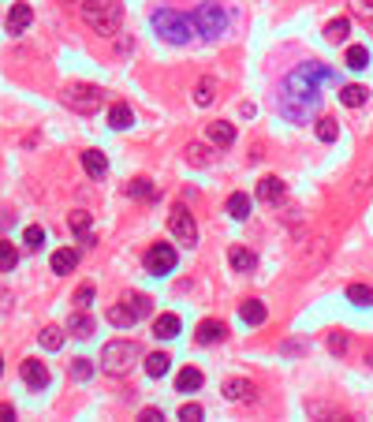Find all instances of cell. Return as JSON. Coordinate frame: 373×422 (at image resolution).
Segmentation results:
<instances>
[{
    "label": "cell",
    "mask_w": 373,
    "mask_h": 422,
    "mask_svg": "<svg viewBox=\"0 0 373 422\" xmlns=\"http://www.w3.org/2000/svg\"><path fill=\"white\" fill-rule=\"evenodd\" d=\"M332 83V68L317 60H302L295 71H287L280 83V112L291 124H306L321 105V86Z\"/></svg>",
    "instance_id": "obj_1"
},
{
    "label": "cell",
    "mask_w": 373,
    "mask_h": 422,
    "mask_svg": "<svg viewBox=\"0 0 373 422\" xmlns=\"http://www.w3.org/2000/svg\"><path fill=\"white\" fill-rule=\"evenodd\" d=\"M83 19H86V26L93 30V34L112 38L120 30V23H123V4L120 0H86Z\"/></svg>",
    "instance_id": "obj_2"
},
{
    "label": "cell",
    "mask_w": 373,
    "mask_h": 422,
    "mask_svg": "<svg viewBox=\"0 0 373 422\" xmlns=\"http://www.w3.org/2000/svg\"><path fill=\"white\" fill-rule=\"evenodd\" d=\"M135 359H138L135 340H108L105 351H101V370L108 378H123V374H131Z\"/></svg>",
    "instance_id": "obj_3"
},
{
    "label": "cell",
    "mask_w": 373,
    "mask_h": 422,
    "mask_svg": "<svg viewBox=\"0 0 373 422\" xmlns=\"http://www.w3.org/2000/svg\"><path fill=\"white\" fill-rule=\"evenodd\" d=\"M190 26L198 30V38L217 41L224 30H228V11H224L217 0H205V4H198V8L190 11Z\"/></svg>",
    "instance_id": "obj_4"
},
{
    "label": "cell",
    "mask_w": 373,
    "mask_h": 422,
    "mask_svg": "<svg viewBox=\"0 0 373 422\" xmlns=\"http://www.w3.org/2000/svg\"><path fill=\"white\" fill-rule=\"evenodd\" d=\"M153 30L165 41H172V45H187L190 41V15H180V11H172V8H157L153 11Z\"/></svg>",
    "instance_id": "obj_5"
},
{
    "label": "cell",
    "mask_w": 373,
    "mask_h": 422,
    "mask_svg": "<svg viewBox=\"0 0 373 422\" xmlns=\"http://www.w3.org/2000/svg\"><path fill=\"white\" fill-rule=\"evenodd\" d=\"M60 101L68 109H75L78 116H93V112L105 105V90L101 86H86V83H71V86L60 90Z\"/></svg>",
    "instance_id": "obj_6"
},
{
    "label": "cell",
    "mask_w": 373,
    "mask_h": 422,
    "mask_svg": "<svg viewBox=\"0 0 373 422\" xmlns=\"http://www.w3.org/2000/svg\"><path fill=\"white\" fill-rule=\"evenodd\" d=\"M168 228H172V236L180 239L183 247H194V243H198V224H194L190 209H183V206H175V209H172V217H168Z\"/></svg>",
    "instance_id": "obj_7"
},
{
    "label": "cell",
    "mask_w": 373,
    "mask_h": 422,
    "mask_svg": "<svg viewBox=\"0 0 373 422\" xmlns=\"http://www.w3.org/2000/svg\"><path fill=\"white\" fill-rule=\"evenodd\" d=\"M145 269L157 273V277L172 273L175 269V247H172V243H153L150 254H145Z\"/></svg>",
    "instance_id": "obj_8"
},
{
    "label": "cell",
    "mask_w": 373,
    "mask_h": 422,
    "mask_svg": "<svg viewBox=\"0 0 373 422\" xmlns=\"http://www.w3.org/2000/svg\"><path fill=\"white\" fill-rule=\"evenodd\" d=\"M224 396H228L232 403H254L257 400V388L247 378H228V381H224Z\"/></svg>",
    "instance_id": "obj_9"
},
{
    "label": "cell",
    "mask_w": 373,
    "mask_h": 422,
    "mask_svg": "<svg viewBox=\"0 0 373 422\" xmlns=\"http://www.w3.org/2000/svg\"><path fill=\"white\" fill-rule=\"evenodd\" d=\"M30 23H34V11H30V4H15L8 11V30L11 34H26Z\"/></svg>",
    "instance_id": "obj_10"
},
{
    "label": "cell",
    "mask_w": 373,
    "mask_h": 422,
    "mask_svg": "<svg viewBox=\"0 0 373 422\" xmlns=\"http://www.w3.org/2000/svg\"><path fill=\"white\" fill-rule=\"evenodd\" d=\"M19 374H23V381H26L30 388H45V385H48V370L41 366V359H26Z\"/></svg>",
    "instance_id": "obj_11"
},
{
    "label": "cell",
    "mask_w": 373,
    "mask_h": 422,
    "mask_svg": "<svg viewBox=\"0 0 373 422\" xmlns=\"http://www.w3.org/2000/svg\"><path fill=\"white\" fill-rule=\"evenodd\" d=\"M75 266H78V251L75 247H60L53 254V273H56V277H68Z\"/></svg>",
    "instance_id": "obj_12"
},
{
    "label": "cell",
    "mask_w": 373,
    "mask_h": 422,
    "mask_svg": "<svg viewBox=\"0 0 373 422\" xmlns=\"http://www.w3.org/2000/svg\"><path fill=\"white\" fill-rule=\"evenodd\" d=\"M257 199H262V202H280L284 199V180H277V176L257 180Z\"/></svg>",
    "instance_id": "obj_13"
},
{
    "label": "cell",
    "mask_w": 373,
    "mask_h": 422,
    "mask_svg": "<svg viewBox=\"0 0 373 422\" xmlns=\"http://www.w3.org/2000/svg\"><path fill=\"white\" fill-rule=\"evenodd\" d=\"M194 336H198V344H220L228 336V329H224V321H202Z\"/></svg>",
    "instance_id": "obj_14"
},
{
    "label": "cell",
    "mask_w": 373,
    "mask_h": 422,
    "mask_svg": "<svg viewBox=\"0 0 373 422\" xmlns=\"http://www.w3.org/2000/svg\"><path fill=\"white\" fill-rule=\"evenodd\" d=\"M209 142L213 146H232L235 142V127L228 120H213L209 124Z\"/></svg>",
    "instance_id": "obj_15"
},
{
    "label": "cell",
    "mask_w": 373,
    "mask_h": 422,
    "mask_svg": "<svg viewBox=\"0 0 373 422\" xmlns=\"http://www.w3.org/2000/svg\"><path fill=\"white\" fill-rule=\"evenodd\" d=\"M108 321H112V326H120V329H127V326H135V321H138V314L131 311V303H127V299H120L108 311Z\"/></svg>",
    "instance_id": "obj_16"
},
{
    "label": "cell",
    "mask_w": 373,
    "mask_h": 422,
    "mask_svg": "<svg viewBox=\"0 0 373 422\" xmlns=\"http://www.w3.org/2000/svg\"><path fill=\"white\" fill-rule=\"evenodd\" d=\"M108 124L116 127V131H127V127L135 124V112H131V105H123V101H116L108 109Z\"/></svg>",
    "instance_id": "obj_17"
},
{
    "label": "cell",
    "mask_w": 373,
    "mask_h": 422,
    "mask_svg": "<svg viewBox=\"0 0 373 422\" xmlns=\"http://www.w3.org/2000/svg\"><path fill=\"white\" fill-rule=\"evenodd\" d=\"M228 262H232V269H239V273L257 269V258H254V251H247V247H232V251H228Z\"/></svg>",
    "instance_id": "obj_18"
},
{
    "label": "cell",
    "mask_w": 373,
    "mask_h": 422,
    "mask_svg": "<svg viewBox=\"0 0 373 422\" xmlns=\"http://www.w3.org/2000/svg\"><path fill=\"white\" fill-rule=\"evenodd\" d=\"M239 318L247 321V326H262V321H265V303L262 299H247L239 306Z\"/></svg>",
    "instance_id": "obj_19"
},
{
    "label": "cell",
    "mask_w": 373,
    "mask_h": 422,
    "mask_svg": "<svg viewBox=\"0 0 373 422\" xmlns=\"http://www.w3.org/2000/svg\"><path fill=\"white\" fill-rule=\"evenodd\" d=\"M366 97H369V90H366L362 83H347L344 90H339V101H344L347 109H359V105H366Z\"/></svg>",
    "instance_id": "obj_20"
},
{
    "label": "cell",
    "mask_w": 373,
    "mask_h": 422,
    "mask_svg": "<svg viewBox=\"0 0 373 422\" xmlns=\"http://www.w3.org/2000/svg\"><path fill=\"white\" fill-rule=\"evenodd\" d=\"M68 329H71V336L86 340V336H93V318H90V314H83V311H75V314L68 318Z\"/></svg>",
    "instance_id": "obj_21"
},
{
    "label": "cell",
    "mask_w": 373,
    "mask_h": 422,
    "mask_svg": "<svg viewBox=\"0 0 373 422\" xmlns=\"http://www.w3.org/2000/svg\"><path fill=\"white\" fill-rule=\"evenodd\" d=\"M175 388H180V393H198V388H202V370H194V366L180 370V378H175Z\"/></svg>",
    "instance_id": "obj_22"
},
{
    "label": "cell",
    "mask_w": 373,
    "mask_h": 422,
    "mask_svg": "<svg viewBox=\"0 0 373 422\" xmlns=\"http://www.w3.org/2000/svg\"><path fill=\"white\" fill-rule=\"evenodd\" d=\"M83 169H86L90 176H105V172H108V157H105L101 150H86V154H83Z\"/></svg>",
    "instance_id": "obj_23"
},
{
    "label": "cell",
    "mask_w": 373,
    "mask_h": 422,
    "mask_svg": "<svg viewBox=\"0 0 373 422\" xmlns=\"http://www.w3.org/2000/svg\"><path fill=\"white\" fill-rule=\"evenodd\" d=\"M228 213H232L235 221H247V217H250V194L235 191L232 199H228Z\"/></svg>",
    "instance_id": "obj_24"
},
{
    "label": "cell",
    "mask_w": 373,
    "mask_h": 422,
    "mask_svg": "<svg viewBox=\"0 0 373 422\" xmlns=\"http://www.w3.org/2000/svg\"><path fill=\"white\" fill-rule=\"evenodd\" d=\"M168 366H172L168 355H165V351H153L150 359H145V374H150V378H165V374H168Z\"/></svg>",
    "instance_id": "obj_25"
},
{
    "label": "cell",
    "mask_w": 373,
    "mask_h": 422,
    "mask_svg": "<svg viewBox=\"0 0 373 422\" xmlns=\"http://www.w3.org/2000/svg\"><path fill=\"white\" fill-rule=\"evenodd\" d=\"M68 224H71V232H75L78 239H86V236L93 232V221H90V213H86V209H75V213L68 217Z\"/></svg>",
    "instance_id": "obj_26"
},
{
    "label": "cell",
    "mask_w": 373,
    "mask_h": 422,
    "mask_svg": "<svg viewBox=\"0 0 373 422\" xmlns=\"http://www.w3.org/2000/svg\"><path fill=\"white\" fill-rule=\"evenodd\" d=\"M153 333H157L160 340H172L175 333H180V318H175V314H160L157 326H153Z\"/></svg>",
    "instance_id": "obj_27"
},
{
    "label": "cell",
    "mask_w": 373,
    "mask_h": 422,
    "mask_svg": "<svg viewBox=\"0 0 373 422\" xmlns=\"http://www.w3.org/2000/svg\"><path fill=\"white\" fill-rule=\"evenodd\" d=\"M347 299H351L354 306H373V288H369V284H351V288H347Z\"/></svg>",
    "instance_id": "obj_28"
},
{
    "label": "cell",
    "mask_w": 373,
    "mask_h": 422,
    "mask_svg": "<svg viewBox=\"0 0 373 422\" xmlns=\"http://www.w3.org/2000/svg\"><path fill=\"white\" fill-rule=\"evenodd\" d=\"M213 97H217V90H213V79H202L198 86H194V105H213Z\"/></svg>",
    "instance_id": "obj_29"
},
{
    "label": "cell",
    "mask_w": 373,
    "mask_h": 422,
    "mask_svg": "<svg viewBox=\"0 0 373 422\" xmlns=\"http://www.w3.org/2000/svg\"><path fill=\"white\" fill-rule=\"evenodd\" d=\"M314 131H317V139H321V142H336V135H339V124H336L332 116H321Z\"/></svg>",
    "instance_id": "obj_30"
},
{
    "label": "cell",
    "mask_w": 373,
    "mask_h": 422,
    "mask_svg": "<svg viewBox=\"0 0 373 422\" xmlns=\"http://www.w3.org/2000/svg\"><path fill=\"white\" fill-rule=\"evenodd\" d=\"M127 194H131V199H157V187L150 180H131L127 184Z\"/></svg>",
    "instance_id": "obj_31"
},
{
    "label": "cell",
    "mask_w": 373,
    "mask_h": 422,
    "mask_svg": "<svg viewBox=\"0 0 373 422\" xmlns=\"http://www.w3.org/2000/svg\"><path fill=\"white\" fill-rule=\"evenodd\" d=\"M347 34H351V23H347V19H332V23L325 26V38H329V41H347Z\"/></svg>",
    "instance_id": "obj_32"
},
{
    "label": "cell",
    "mask_w": 373,
    "mask_h": 422,
    "mask_svg": "<svg viewBox=\"0 0 373 422\" xmlns=\"http://www.w3.org/2000/svg\"><path fill=\"white\" fill-rule=\"evenodd\" d=\"M344 60H347V68H354V71H362V68H366V64H369V53H366V49H362V45H351Z\"/></svg>",
    "instance_id": "obj_33"
},
{
    "label": "cell",
    "mask_w": 373,
    "mask_h": 422,
    "mask_svg": "<svg viewBox=\"0 0 373 422\" xmlns=\"http://www.w3.org/2000/svg\"><path fill=\"white\" fill-rule=\"evenodd\" d=\"M15 262H19V254H15V247H11L8 239H0V273L15 269Z\"/></svg>",
    "instance_id": "obj_34"
},
{
    "label": "cell",
    "mask_w": 373,
    "mask_h": 422,
    "mask_svg": "<svg viewBox=\"0 0 373 422\" xmlns=\"http://www.w3.org/2000/svg\"><path fill=\"white\" fill-rule=\"evenodd\" d=\"M127 303H131V311H135L138 318H145V314H150V306H153V299L142 296V291H131V296H127Z\"/></svg>",
    "instance_id": "obj_35"
},
{
    "label": "cell",
    "mask_w": 373,
    "mask_h": 422,
    "mask_svg": "<svg viewBox=\"0 0 373 422\" xmlns=\"http://www.w3.org/2000/svg\"><path fill=\"white\" fill-rule=\"evenodd\" d=\"M329 351L339 355V359L347 355V333H344V329H332V333H329Z\"/></svg>",
    "instance_id": "obj_36"
},
{
    "label": "cell",
    "mask_w": 373,
    "mask_h": 422,
    "mask_svg": "<svg viewBox=\"0 0 373 422\" xmlns=\"http://www.w3.org/2000/svg\"><path fill=\"white\" fill-rule=\"evenodd\" d=\"M38 340H41V348H48V351H56V348L63 344V333H60L56 326H48V329H41V336H38Z\"/></svg>",
    "instance_id": "obj_37"
},
{
    "label": "cell",
    "mask_w": 373,
    "mask_h": 422,
    "mask_svg": "<svg viewBox=\"0 0 373 422\" xmlns=\"http://www.w3.org/2000/svg\"><path fill=\"white\" fill-rule=\"evenodd\" d=\"M187 161L202 169V165H209V150H205L202 142H190V146H187Z\"/></svg>",
    "instance_id": "obj_38"
},
{
    "label": "cell",
    "mask_w": 373,
    "mask_h": 422,
    "mask_svg": "<svg viewBox=\"0 0 373 422\" xmlns=\"http://www.w3.org/2000/svg\"><path fill=\"white\" fill-rule=\"evenodd\" d=\"M23 243H26V251H41V243H45V232L38 228V224H30V228L23 232Z\"/></svg>",
    "instance_id": "obj_39"
},
{
    "label": "cell",
    "mask_w": 373,
    "mask_h": 422,
    "mask_svg": "<svg viewBox=\"0 0 373 422\" xmlns=\"http://www.w3.org/2000/svg\"><path fill=\"white\" fill-rule=\"evenodd\" d=\"M90 374H93L90 359H83V355H78V359H71V378H75V381H86Z\"/></svg>",
    "instance_id": "obj_40"
},
{
    "label": "cell",
    "mask_w": 373,
    "mask_h": 422,
    "mask_svg": "<svg viewBox=\"0 0 373 422\" xmlns=\"http://www.w3.org/2000/svg\"><path fill=\"white\" fill-rule=\"evenodd\" d=\"M93 296H97V288L93 284H83V288L75 291V306H78V311H86V306L93 303Z\"/></svg>",
    "instance_id": "obj_41"
},
{
    "label": "cell",
    "mask_w": 373,
    "mask_h": 422,
    "mask_svg": "<svg viewBox=\"0 0 373 422\" xmlns=\"http://www.w3.org/2000/svg\"><path fill=\"white\" fill-rule=\"evenodd\" d=\"M202 415H205V411L198 408V403H187V408H180V418H183V422H198Z\"/></svg>",
    "instance_id": "obj_42"
},
{
    "label": "cell",
    "mask_w": 373,
    "mask_h": 422,
    "mask_svg": "<svg viewBox=\"0 0 373 422\" xmlns=\"http://www.w3.org/2000/svg\"><path fill=\"white\" fill-rule=\"evenodd\" d=\"M351 8L359 15H366V19H373V0H351Z\"/></svg>",
    "instance_id": "obj_43"
},
{
    "label": "cell",
    "mask_w": 373,
    "mask_h": 422,
    "mask_svg": "<svg viewBox=\"0 0 373 422\" xmlns=\"http://www.w3.org/2000/svg\"><path fill=\"white\" fill-rule=\"evenodd\" d=\"M0 418H4V422L15 418V408H11V403H0Z\"/></svg>",
    "instance_id": "obj_44"
},
{
    "label": "cell",
    "mask_w": 373,
    "mask_h": 422,
    "mask_svg": "<svg viewBox=\"0 0 373 422\" xmlns=\"http://www.w3.org/2000/svg\"><path fill=\"white\" fill-rule=\"evenodd\" d=\"M142 418H150V422H160V418H165V415H160L157 408H145V411H142Z\"/></svg>",
    "instance_id": "obj_45"
},
{
    "label": "cell",
    "mask_w": 373,
    "mask_h": 422,
    "mask_svg": "<svg viewBox=\"0 0 373 422\" xmlns=\"http://www.w3.org/2000/svg\"><path fill=\"white\" fill-rule=\"evenodd\" d=\"M60 4H86V0H60Z\"/></svg>",
    "instance_id": "obj_46"
},
{
    "label": "cell",
    "mask_w": 373,
    "mask_h": 422,
    "mask_svg": "<svg viewBox=\"0 0 373 422\" xmlns=\"http://www.w3.org/2000/svg\"><path fill=\"white\" fill-rule=\"evenodd\" d=\"M369 366H373V351H369Z\"/></svg>",
    "instance_id": "obj_47"
},
{
    "label": "cell",
    "mask_w": 373,
    "mask_h": 422,
    "mask_svg": "<svg viewBox=\"0 0 373 422\" xmlns=\"http://www.w3.org/2000/svg\"><path fill=\"white\" fill-rule=\"evenodd\" d=\"M0 370H4V359H0Z\"/></svg>",
    "instance_id": "obj_48"
}]
</instances>
